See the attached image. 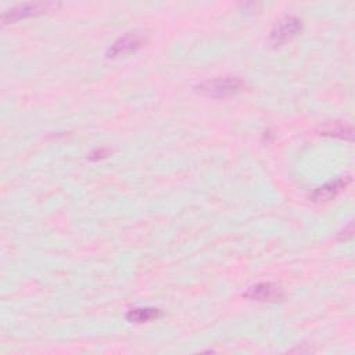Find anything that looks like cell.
Masks as SVG:
<instances>
[{
	"label": "cell",
	"mask_w": 355,
	"mask_h": 355,
	"mask_svg": "<svg viewBox=\"0 0 355 355\" xmlns=\"http://www.w3.org/2000/svg\"><path fill=\"white\" fill-rule=\"evenodd\" d=\"M320 135L334 136L340 139H352V128L343 122H333L327 123L320 128Z\"/></svg>",
	"instance_id": "ba28073f"
},
{
	"label": "cell",
	"mask_w": 355,
	"mask_h": 355,
	"mask_svg": "<svg viewBox=\"0 0 355 355\" xmlns=\"http://www.w3.org/2000/svg\"><path fill=\"white\" fill-rule=\"evenodd\" d=\"M349 183V176H341L334 180L324 183L323 186L315 189L311 194V200L315 202H324L334 198L338 193H341L347 184Z\"/></svg>",
	"instance_id": "8992f818"
},
{
	"label": "cell",
	"mask_w": 355,
	"mask_h": 355,
	"mask_svg": "<svg viewBox=\"0 0 355 355\" xmlns=\"http://www.w3.org/2000/svg\"><path fill=\"white\" fill-rule=\"evenodd\" d=\"M302 29V21L295 15H284L269 32L268 43L270 47H280L294 39Z\"/></svg>",
	"instance_id": "3957f363"
},
{
	"label": "cell",
	"mask_w": 355,
	"mask_h": 355,
	"mask_svg": "<svg viewBox=\"0 0 355 355\" xmlns=\"http://www.w3.org/2000/svg\"><path fill=\"white\" fill-rule=\"evenodd\" d=\"M243 297L251 301H258V302H276L284 297V291L282 286L277 283L261 282L250 286L243 293Z\"/></svg>",
	"instance_id": "5b68a950"
},
{
	"label": "cell",
	"mask_w": 355,
	"mask_h": 355,
	"mask_svg": "<svg viewBox=\"0 0 355 355\" xmlns=\"http://www.w3.org/2000/svg\"><path fill=\"white\" fill-rule=\"evenodd\" d=\"M147 35L143 31L135 29L123 33L119 36L107 50V57L110 58H116V57H123L130 53H135L137 49H140L146 43Z\"/></svg>",
	"instance_id": "277c9868"
},
{
	"label": "cell",
	"mask_w": 355,
	"mask_h": 355,
	"mask_svg": "<svg viewBox=\"0 0 355 355\" xmlns=\"http://www.w3.org/2000/svg\"><path fill=\"white\" fill-rule=\"evenodd\" d=\"M61 3L55 1H26L17 6H12L3 11L1 14V22L3 24H11L28 17H35L40 14H47L51 11L58 10Z\"/></svg>",
	"instance_id": "7a4b0ae2"
},
{
	"label": "cell",
	"mask_w": 355,
	"mask_h": 355,
	"mask_svg": "<svg viewBox=\"0 0 355 355\" xmlns=\"http://www.w3.org/2000/svg\"><path fill=\"white\" fill-rule=\"evenodd\" d=\"M245 82L240 76H218L212 79H207L201 83H198L194 89L197 93L212 97V98H220V97H229L240 93L244 90Z\"/></svg>",
	"instance_id": "6da1fadb"
},
{
	"label": "cell",
	"mask_w": 355,
	"mask_h": 355,
	"mask_svg": "<svg viewBox=\"0 0 355 355\" xmlns=\"http://www.w3.org/2000/svg\"><path fill=\"white\" fill-rule=\"evenodd\" d=\"M161 316V311L157 308H133L126 313V319L132 323H147Z\"/></svg>",
	"instance_id": "52a82bcc"
}]
</instances>
